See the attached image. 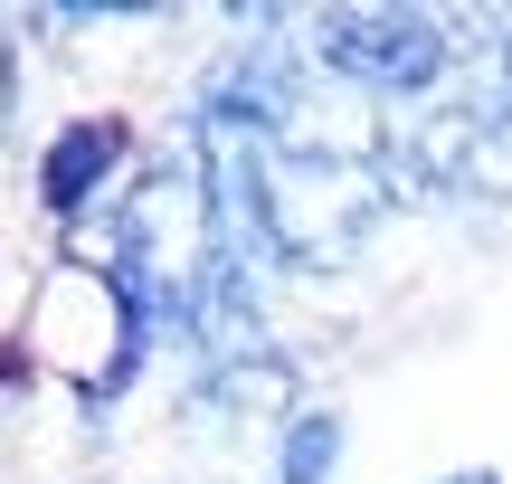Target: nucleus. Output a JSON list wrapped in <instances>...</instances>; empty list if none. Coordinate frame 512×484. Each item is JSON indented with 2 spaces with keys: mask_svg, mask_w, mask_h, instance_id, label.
I'll list each match as a JSON object with an SVG mask.
<instances>
[{
  "mask_svg": "<svg viewBox=\"0 0 512 484\" xmlns=\"http://www.w3.org/2000/svg\"><path fill=\"white\" fill-rule=\"evenodd\" d=\"M313 57L370 95H427L456 67V19H437V10H332L313 29Z\"/></svg>",
  "mask_w": 512,
  "mask_h": 484,
  "instance_id": "obj_1",
  "label": "nucleus"
},
{
  "mask_svg": "<svg viewBox=\"0 0 512 484\" xmlns=\"http://www.w3.org/2000/svg\"><path fill=\"white\" fill-rule=\"evenodd\" d=\"M114 162H124V133L114 124H76L67 143L48 152V171H38V181H48V209H86V190L105 181Z\"/></svg>",
  "mask_w": 512,
  "mask_h": 484,
  "instance_id": "obj_2",
  "label": "nucleus"
},
{
  "mask_svg": "<svg viewBox=\"0 0 512 484\" xmlns=\"http://www.w3.org/2000/svg\"><path fill=\"white\" fill-rule=\"evenodd\" d=\"M332 456H342V428H332L323 409L285 418V437H275V484H323Z\"/></svg>",
  "mask_w": 512,
  "mask_h": 484,
  "instance_id": "obj_3",
  "label": "nucleus"
}]
</instances>
